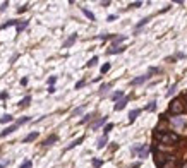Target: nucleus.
<instances>
[{
    "mask_svg": "<svg viewBox=\"0 0 187 168\" xmlns=\"http://www.w3.org/2000/svg\"><path fill=\"white\" fill-rule=\"evenodd\" d=\"M84 141V136H81V137H77L76 141H72V142H70L69 146L65 147V149H67V151H69V149H72V147H76V146H79V144H81V142H83Z\"/></svg>",
    "mask_w": 187,
    "mask_h": 168,
    "instance_id": "obj_17",
    "label": "nucleus"
},
{
    "mask_svg": "<svg viewBox=\"0 0 187 168\" xmlns=\"http://www.w3.org/2000/svg\"><path fill=\"white\" fill-rule=\"evenodd\" d=\"M125 52V46H115V48H108L106 53L108 55H117V53H124Z\"/></svg>",
    "mask_w": 187,
    "mask_h": 168,
    "instance_id": "obj_12",
    "label": "nucleus"
},
{
    "mask_svg": "<svg viewBox=\"0 0 187 168\" xmlns=\"http://www.w3.org/2000/svg\"><path fill=\"white\" fill-rule=\"evenodd\" d=\"M182 112H184V103H182L180 98H175L172 103H170V113H172V115H180Z\"/></svg>",
    "mask_w": 187,
    "mask_h": 168,
    "instance_id": "obj_2",
    "label": "nucleus"
},
{
    "mask_svg": "<svg viewBox=\"0 0 187 168\" xmlns=\"http://www.w3.org/2000/svg\"><path fill=\"white\" fill-rule=\"evenodd\" d=\"M143 5V2H132V4H129V9H139Z\"/></svg>",
    "mask_w": 187,
    "mask_h": 168,
    "instance_id": "obj_33",
    "label": "nucleus"
},
{
    "mask_svg": "<svg viewBox=\"0 0 187 168\" xmlns=\"http://www.w3.org/2000/svg\"><path fill=\"white\" fill-rule=\"evenodd\" d=\"M83 86H86V79H81L79 83H76V89H81Z\"/></svg>",
    "mask_w": 187,
    "mask_h": 168,
    "instance_id": "obj_36",
    "label": "nucleus"
},
{
    "mask_svg": "<svg viewBox=\"0 0 187 168\" xmlns=\"http://www.w3.org/2000/svg\"><path fill=\"white\" fill-rule=\"evenodd\" d=\"M122 98H124V91H115L112 94V99L113 101H118V99H122Z\"/></svg>",
    "mask_w": 187,
    "mask_h": 168,
    "instance_id": "obj_25",
    "label": "nucleus"
},
{
    "mask_svg": "<svg viewBox=\"0 0 187 168\" xmlns=\"http://www.w3.org/2000/svg\"><path fill=\"white\" fill-rule=\"evenodd\" d=\"M110 130H113V124H105L103 127V136H108V132Z\"/></svg>",
    "mask_w": 187,
    "mask_h": 168,
    "instance_id": "obj_29",
    "label": "nucleus"
},
{
    "mask_svg": "<svg viewBox=\"0 0 187 168\" xmlns=\"http://www.w3.org/2000/svg\"><path fill=\"white\" fill-rule=\"evenodd\" d=\"M7 98V93H0V99H5Z\"/></svg>",
    "mask_w": 187,
    "mask_h": 168,
    "instance_id": "obj_43",
    "label": "nucleus"
},
{
    "mask_svg": "<svg viewBox=\"0 0 187 168\" xmlns=\"http://www.w3.org/2000/svg\"><path fill=\"white\" fill-rule=\"evenodd\" d=\"M125 41V36L120 35V36H115L113 40H112V48H115V46H120V43Z\"/></svg>",
    "mask_w": 187,
    "mask_h": 168,
    "instance_id": "obj_13",
    "label": "nucleus"
},
{
    "mask_svg": "<svg viewBox=\"0 0 187 168\" xmlns=\"http://www.w3.org/2000/svg\"><path fill=\"white\" fill-rule=\"evenodd\" d=\"M81 10H83V14L86 15V17H88L89 21H95V19H96V17H95V14H93L91 10H88V9H86V7H81Z\"/></svg>",
    "mask_w": 187,
    "mask_h": 168,
    "instance_id": "obj_19",
    "label": "nucleus"
},
{
    "mask_svg": "<svg viewBox=\"0 0 187 168\" xmlns=\"http://www.w3.org/2000/svg\"><path fill=\"white\" fill-rule=\"evenodd\" d=\"M38 136H40L38 132H31V134H28V136H26V137L22 139V142H33V141L38 139Z\"/></svg>",
    "mask_w": 187,
    "mask_h": 168,
    "instance_id": "obj_15",
    "label": "nucleus"
},
{
    "mask_svg": "<svg viewBox=\"0 0 187 168\" xmlns=\"http://www.w3.org/2000/svg\"><path fill=\"white\" fill-rule=\"evenodd\" d=\"M98 60H100L98 57H93V58H91L89 62L86 63V67H95V65H96V63H98Z\"/></svg>",
    "mask_w": 187,
    "mask_h": 168,
    "instance_id": "obj_30",
    "label": "nucleus"
},
{
    "mask_svg": "<svg viewBox=\"0 0 187 168\" xmlns=\"http://www.w3.org/2000/svg\"><path fill=\"white\" fill-rule=\"evenodd\" d=\"M29 120H31V119H29V117H22V119H19V120H17V122H16V124H17V125L21 127V125H24V124H28Z\"/></svg>",
    "mask_w": 187,
    "mask_h": 168,
    "instance_id": "obj_32",
    "label": "nucleus"
},
{
    "mask_svg": "<svg viewBox=\"0 0 187 168\" xmlns=\"http://www.w3.org/2000/svg\"><path fill=\"white\" fill-rule=\"evenodd\" d=\"M141 112H143L141 108H136V110H132V112L129 113V124H132L134 120L137 119V117H139V113H141Z\"/></svg>",
    "mask_w": 187,
    "mask_h": 168,
    "instance_id": "obj_14",
    "label": "nucleus"
},
{
    "mask_svg": "<svg viewBox=\"0 0 187 168\" xmlns=\"http://www.w3.org/2000/svg\"><path fill=\"white\" fill-rule=\"evenodd\" d=\"M28 9H29V5H22V7L17 9V14H22V12H26Z\"/></svg>",
    "mask_w": 187,
    "mask_h": 168,
    "instance_id": "obj_37",
    "label": "nucleus"
},
{
    "mask_svg": "<svg viewBox=\"0 0 187 168\" xmlns=\"http://www.w3.org/2000/svg\"><path fill=\"white\" fill-rule=\"evenodd\" d=\"M29 103H31V96H26V98L21 99L19 106H21V108H26V106H29Z\"/></svg>",
    "mask_w": 187,
    "mask_h": 168,
    "instance_id": "obj_24",
    "label": "nucleus"
},
{
    "mask_svg": "<svg viewBox=\"0 0 187 168\" xmlns=\"http://www.w3.org/2000/svg\"><path fill=\"white\" fill-rule=\"evenodd\" d=\"M84 110H86V103H84V105H81V106H77V108H74L70 115H72V117H77V115H81V113H83Z\"/></svg>",
    "mask_w": 187,
    "mask_h": 168,
    "instance_id": "obj_18",
    "label": "nucleus"
},
{
    "mask_svg": "<svg viewBox=\"0 0 187 168\" xmlns=\"http://www.w3.org/2000/svg\"><path fill=\"white\" fill-rule=\"evenodd\" d=\"M112 86H113V83H106V84H103V86H101V88H100V94H105V93L108 91V89H110Z\"/></svg>",
    "mask_w": 187,
    "mask_h": 168,
    "instance_id": "obj_23",
    "label": "nucleus"
},
{
    "mask_svg": "<svg viewBox=\"0 0 187 168\" xmlns=\"http://www.w3.org/2000/svg\"><path fill=\"white\" fill-rule=\"evenodd\" d=\"M149 21H151V15H148V17H144V19H141V21L136 24V31H139V29L143 28V26H146V24H148Z\"/></svg>",
    "mask_w": 187,
    "mask_h": 168,
    "instance_id": "obj_16",
    "label": "nucleus"
},
{
    "mask_svg": "<svg viewBox=\"0 0 187 168\" xmlns=\"http://www.w3.org/2000/svg\"><path fill=\"white\" fill-rule=\"evenodd\" d=\"M151 79V74H144V76H139V77H134L131 81V86H139V84H144Z\"/></svg>",
    "mask_w": 187,
    "mask_h": 168,
    "instance_id": "obj_3",
    "label": "nucleus"
},
{
    "mask_svg": "<svg viewBox=\"0 0 187 168\" xmlns=\"http://www.w3.org/2000/svg\"><path fill=\"white\" fill-rule=\"evenodd\" d=\"M55 81H57V77H55V76L48 77V84H50V86H53V84H55Z\"/></svg>",
    "mask_w": 187,
    "mask_h": 168,
    "instance_id": "obj_39",
    "label": "nucleus"
},
{
    "mask_svg": "<svg viewBox=\"0 0 187 168\" xmlns=\"http://www.w3.org/2000/svg\"><path fill=\"white\" fill-rule=\"evenodd\" d=\"M101 165H103V161H101V160H96V158L93 160V167H95V168H100Z\"/></svg>",
    "mask_w": 187,
    "mask_h": 168,
    "instance_id": "obj_35",
    "label": "nucleus"
},
{
    "mask_svg": "<svg viewBox=\"0 0 187 168\" xmlns=\"http://www.w3.org/2000/svg\"><path fill=\"white\" fill-rule=\"evenodd\" d=\"M17 22H19V21H14V19H12V21H7L5 24L0 26V29H7V28H10V26H17Z\"/></svg>",
    "mask_w": 187,
    "mask_h": 168,
    "instance_id": "obj_26",
    "label": "nucleus"
},
{
    "mask_svg": "<svg viewBox=\"0 0 187 168\" xmlns=\"http://www.w3.org/2000/svg\"><path fill=\"white\" fill-rule=\"evenodd\" d=\"M129 96H124V98L122 99H118L117 103H115V106H113V110H115V112H120V110H124L125 106H127V103H129Z\"/></svg>",
    "mask_w": 187,
    "mask_h": 168,
    "instance_id": "obj_4",
    "label": "nucleus"
},
{
    "mask_svg": "<svg viewBox=\"0 0 187 168\" xmlns=\"http://www.w3.org/2000/svg\"><path fill=\"white\" fill-rule=\"evenodd\" d=\"M48 93H55V86H50V88H48Z\"/></svg>",
    "mask_w": 187,
    "mask_h": 168,
    "instance_id": "obj_45",
    "label": "nucleus"
},
{
    "mask_svg": "<svg viewBox=\"0 0 187 168\" xmlns=\"http://www.w3.org/2000/svg\"><path fill=\"white\" fill-rule=\"evenodd\" d=\"M115 19H117V15H108V19H106V21H115Z\"/></svg>",
    "mask_w": 187,
    "mask_h": 168,
    "instance_id": "obj_42",
    "label": "nucleus"
},
{
    "mask_svg": "<svg viewBox=\"0 0 187 168\" xmlns=\"http://www.w3.org/2000/svg\"><path fill=\"white\" fill-rule=\"evenodd\" d=\"M175 91H177V83H173L172 86L168 88V91H166V98H170V96H172V94H173Z\"/></svg>",
    "mask_w": 187,
    "mask_h": 168,
    "instance_id": "obj_27",
    "label": "nucleus"
},
{
    "mask_svg": "<svg viewBox=\"0 0 187 168\" xmlns=\"http://www.w3.org/2000/svg\"><path fill=\"white\" fill-rule=\"evenodd\" d=\"M146 112H154L156 110V101H151V103H148V105L144 106Z\"/></svg>",
    "mask_w": 187,
    "mask_h": 168,
    "instance_id": "obj_28",
    "label": "nucleus"
},
{
    "mask_svg": "<svg viewBox=\"0 0 187 168\" xmlns=\"http://www.w3.org/2000/svg\"><path fill=\"white\" fill-rule=\"evenodd\" d=\"M95 115H96V113H88V115H84L83 119L79 120V124H88L89 120H93V119H95Z\"/></svg>",
    "mask_w": 187,
    "mask_h": 168,
    "instance_id": "obj_21",
    "label": "nucleus"
},
{
    "mask_svg": "<svg viewBox=\"0 0 187 168\" xmlns=\"http://www.w3.org/2000/svg\"><path fill=\"white\" fill-rule=\"evenodd\" d=\"M173 58H175V60H177V58H186V53H184V52H179V53H175Z\"/></svg>",
    "mask_w": 187,
    "mask_h": 168,
    "instance_id": "obj_38",
    "label": "nucleus"
},
{
    "mask_svg": "<svg viewBox=\"0 0 187 168\" xmlns=\"http://www.w3.org/2000/svg\"><path fill=\"white\" fill-rule=\"evenodd\" d=\"M57 141H58V136H57V134H52V136H48V137H47V139L43 141V146H52V144H55Z\"/></svg>",
    "mask_w": 187,
    "mask_h": 168,
    "instance_id": "obj_7",
    "label": "nucleus"
},
{
    "mask_svg": "<svg viewBox=\"0 0 187 168\" xmlns=\"http://www.w3.org/2000/svg\"><path fill=\"white\" fill-rule=\"evenodd\" d=\"M29 21H22V22H17V26H16V29H17V33H21V31H24V29L28 28Z\"/></svg>",
    "mask_w": 187,
    "mask_h": 168,
    "instance_id": "obj_22",
    "label": "nucleus"
},
{
    "mask_svg": "<svg viewBox=\"0 0 187 168\" xmlns=\"http://www.w3.org/2000/svg\"><path fill=\"white\" fill-rule=\"evenodd\" d=\"M139 158L141 160H144V158H148V154H149V147H148V144H139Z\"/></svg>",
    "mask_w": 187,
    "mask_h": 168,
    "instance_id": "obj_5",
    "label": "nucleus"
},
{
    "mask_svg": "<svg viewBox=\"0 0 187 168\" xmlns=\"http://www.w3.org/2000/svg\"><path fill=\"white\" fill-rule=\"evenodd\" d=\"M7 7H9V2H4V4L0 5V12H4V10H5Z\"/></svg>",
    "mask_w": 187,
    "mask_h": 168,
    "instance_id": "obj_40",
    "label": "nucleus"
},
{
    "mask_svg": "<svg viewBox=\"0 0 187 168\" xmlns=\"http://www.w3.org/2000/svg\"><path fill=\"white\" fill-rule=\"evenodd\" d=\"M17 124H12V125H9L7 129H4V130H2V132H0V137H7L9 134H12L14 132V130H17Z\"/></svg>",
    "mask_w": 187,
    "mask_h": 168,
    "instance_id": "obj_6",
    "label": "nucleus"
},
{
    "mask_svg": "<svg viewBox=\"0 0 187 168\" xmlns=\"http://www.w3.org/2000/svg\"><path fill=\"white\" fill-rule=\"evenodd\" d=\"M12 120H14V117L9 115V113H5V115L0 117V124H9V122H12Z\"/></svg>",
    "mask_w": 187,
    "mask_h": 168,
    "instance_id": "obj_20",
    "label": "nucleus"
},
{
    "mask_svg": "<svg viewBox=\"0 0 187 168\" xmlns=\"http://www.w3.org/2000/svg\"><path fill=\"white\" fill-rule=\"evenodd\" d=\"M110 63L106 62V63H103V65H101V69H100V72H101V74H106V72H108V70H110Z\"/></svg>",
    "mask_w": 187,
    "mask_h": 168,
    "instance_id": "obj_31",
    "label": "nucleus"
},
{
    "mask_svg": "<svg viewBox=\"0 0 187 168\" xmlns=\"http://www.w3.org/2000/svg\"><path fill=\"white\" fill-rule=\"evenodd\" d=\"M106 120H108V117H101V119H98L96 122H95V124L91 125V129H93V130H96L98 127H103L105 124H106Z\"/></svg>",
    "mask_w": 187,
    "mask_h": 168,
    "instance_id": "obj_11",
    "label": "nucleus"
},
{
    "mask_svg": "<svg viewBox=\"0 0 187 168\" xmlns=\"http://www.w3.org/2000/svg\"><path fill=\"white\" fill-rule=\"evenodd\" d=\"M106 144H108V136H101V137L96 141V149H103Z\"/></svg>",
    "mask_w": 187,
    "mask_h": 168,
    "instance_id": "obj_9",
    "label": "nucleus"
},
{
    "mask_svg": "<svg viewBox=\"0 0 187 168\" xmlns=\"http://www.w3.org/2000/svg\"><path fill=\"white\" fill-rule=\"evenodd\" d=\"M21 84H22V86H26V84H28V79H26V77H22V79H21Z\"/></svg>",
    "mask_w": 187,
    "mask_h": 168,
    "instance_id": "obj_41",
    "label": "nucleus"
},
{
    "mask_svg": "<svg viewBox=\"0 0 187 168\" xmlns=\"http://www.w3.org/2000/svg\"><path fill=\"white\" fill-rule=\"evenodd\" d=\"M9 165V161H4V163H0V168H5Z\"/></svg>",
    "mask_w": 187,
    "mask_h": 168,
    "instance_id": "obj_44",
    "label": "nucleus"
},
{
    "mask_svg": "<svg viewBox=\"0 0 187 168\" xmlns=\"http://www.w3.org/2000/svg\"><path fill=\"white\" fill-rule=\"evenodd\" d=\"M31 167H33V161L28 160V161H24V163H22V165H21L19 168H31Z\"/></svg>",
    "mask_w": 187,
    "mask_h": 168,
    "instance_id": "obj_34",
    "label": "nucleus"
},
{
    "mask_svg": "<svg viewBox=\"0 0 187 168\" xmlns=\"http://www.w3.org/2000/svg\"><path fill=\"white\" fill-rule=\"evenodd\" d=\"M184 124H186V117H172V125L173 127H182L184 125Z\"/></svg>",
    "mask_w": 187,
    "mask_h": 168,
    "instance_id": "obj_10",
    "label": "nucleus"
},
{
    "mask_svg": "<svg viewBox=\"0 0 187 168\" xmlns=\"http://www.w3.org/2000/svg\"><path fill=\"white\" fill-rule=\"evenodd\" d=\"M76 40H77V35H70L65 41H64V45H62V48H69V46H72L74 43H76Z\"/></svg>",
    "mask_w": 187,
    "mask_h": 168,
    "instance_id": "obj_8",
    "label": "nucleus"
},
{
    "mask_svg": "<svg viewBox=\"0 0 187 168\" xmlns=\"http://www.w3.org/2000/svg\"><path fill=\"white\" fill-rule=\"evenodd\" d=\"M154 137L158 141H161L163 144L165 142H179L180 137L177 136V134H173V132H166V130H161V132H154Z\"/></svg>",
    "mask_w": 187,
    "mask_h": 168,
    "instance_id": "obj_1",
    "label": "nucleus"
}]
</instances>
